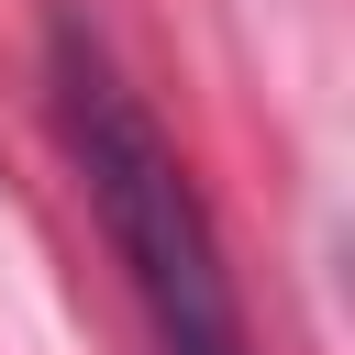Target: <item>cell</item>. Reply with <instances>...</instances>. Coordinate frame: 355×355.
Here are the masks:
<instances>
[{
    "label": "cell",
    "mask_w": 355,
    "mask_h": 355,
    "mask_svg": "<svg viewBox=\"0 0 355 355\" xmlns=\"http://www.w3.org/2000/svg\"><path fill=\"white\" fill-rule=\"evenodd\" d=\"M44 89H55L67 166H78L89 211L111 233V266L133 277V300L155 322V355H244V300H233L211 200H200V178L178 166V144L155 133V111L133 100V78L111 67V44L78 11L44 33Z\"/></svg>",
    "instance_id": "obj_1"
}]
</instances>
